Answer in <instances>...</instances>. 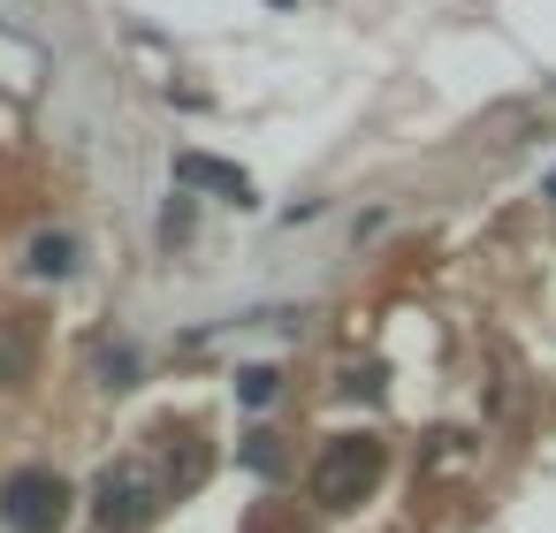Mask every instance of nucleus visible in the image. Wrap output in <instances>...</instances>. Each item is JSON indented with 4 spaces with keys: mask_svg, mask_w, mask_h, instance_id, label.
I'll use <instances>...</instances> for the list:
<instances>
[{
    "mask_svg": "<svg viewBox=\"0 0 556 533\" xmlns=\"http://www.w3.org/2000/svg\"><path fill=\"white\" fill-rule=\"evenodd\" d=\"M153 503H161V487H153L146 465H115V472H100V518H108V525H146Z\"/></svg>",
    "mask_w": 556,
    "mask_h": 533,
    "instance_id": "7ed1b4c3",
    "label": "nucleus"
},
{
    "mask_svg": "<svg viewBox=\"0 0 556 533\" xmlns=\"http://www.w3.org/2000/svg\"><path fill=\"white\" fill-rule=\"evenodd\" d=\"M176 176H184V183H206V191H229V199H252V183H244L237 168L206 161V153H176Z\"/></svg>",
    "mask_w": 556,
    "mask_h": 533,
    "instance_id": "20e7f679",
    "label": "nucleus"
},
{
    "mask_svg": "<svg viewBox=\"0 0 556 533\" xmlns=\"http://www.w3.org/2000/svg\"><path fill=\"white\" fill-rule=\"evenodd\" d=\"M237 389H244V404H267V396H275V373H267V366H252Z\"/></svg>",
    "mask_w": 556,
    "mask_h": 533,
    "instance_id": "0eeeda50",
    "label": "nucleus"
},
{
    "mask_svg": "<svg viewBox=\"0 0 556 533\" xmlns=\"http://www.w3.org/2000/svg\"><path fill=\"white\" fill-rule=\"evenodd\" d=\"M31 267H39V275H70V267H77V244H70V237H39V244H31Z\"/></svg>",
    "mask_w": 556,
    "mask_h": 533,
    "instance_id": "423d86ee",
    "label": "nucleus"
},
{
    "mask_svg": "<svg viewBox=\"0 0 556 533\" xmlns=\"http://www.w3.org/2000/svg\"><path fill=\"white\" fill-rule=\"evenodd\" d=\"M0 518H9L16 533H54L70 518V480L47 472V465H24L0 480Z\"/></svg>",
    "mask_w": 556,
    "mask_h": 533,
    "instance_id": "f03ea898",
    "label": "nucleus"
},
{
    "mask_svg": "<svg viewBox=\"0 0 556 533\" xmlns=\"http://www.w3.org/2000/svg\"><path fill=\"white\" fill-rule=\"evenodd\" d=\"M24 373H31V328L0 320V381H24Z\"/></svg>",
    "mask_w": 556,
    "mask_h": 533,
    "instance_id": "39448f33",
    "label": "nucleus"
},
{
    "mask_svg": "<svg viewBox=\"0 0 556 533\" xmlns=\"http://www.w3.org/2000/svg\"><path fill=\"white\" fill-rule=\"evenodd\" d=\"M374 472H381V442H374V434H336V442L320 449V465H313V495H320L328 510H351V503L374 487Z\"/></svg>",
    "mask_w": 556,
    "mask_h": 533,
    "instance_id": "f257e3e1",
    "label": "nucleus"
}]
</instances>
